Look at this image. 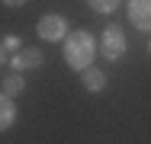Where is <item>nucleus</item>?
<instances>
[{
	"label": "nucleus",
	"instance_id": "f257e3e1",
	"mask_svg": "<svg viewBox=\"0 0 151 144\" xmlns=\"http://www.w3.org/2000/svg\"><path fill=\"white\" fill-rule=\"evenodd\" d=\"M100 51V45H96V38H93L87 29H77V32H68V38H64V48H61V58H64V64L71 67V71H87L93 67V58Z\"/></svg>",
	"mask_w": 151,
	"mask_h": 144
},
{
	"label": "nucleus",
	"instance_id": "f03ea898",
	"mask_svg": "<svg viewBox=\"0 0 151 144\" xmlns=\"http://www.w3.org/2000/svg\"><path fill=\"white\" fill-rule=\"evenodd\" d=\"M125 51H129V38H125L122 26H106L100 35V55L106 61H122Z\"/></svg>",
	"mask_w": 151,
	"mask_h": 144
},
{
	"label": "nucleus",
	"instance_id": "0eeeda50",
	"mask_svg": "<svg viewBox=\"0 0 151 144\" xmlns=\"http://www.w3.org/2000/svg\"><path fill=\"white\" fill-rule=\"evenodd\" d=\"M13 122H16V103H13V96H6L0 90V131H10Z\"/></svg>",
	"mask_w": 151,
	"mask_h": 144
},
{
	"label": "nucleus",
	"instance_id": "9d476101",
	"mask_svg": "<svg viewBox=\"0 0 151 144\" xmlns=\"http://www.w3.org/2000/svg\"><path fill=\"white\" fill-rule=\"evenodd\" d=\"M0 45H3V48H6V51H13V55H16V51H19V48H23V42H19V38H16V35H6V38H3V42H0Z\"/></svg>",
	"mask_w": 151,
	"mask_h": 144
},
{
	"label": "nucleus",
	"instance_id": "9b49d317",
	"mask_svg": "<svg viewBox=\"0 0 151 144\" xmlns=\"http://www.w3.org/2000/svg\"><path fill=\"white\" fill-rule=\"evenodd\" d=\"M3 3H6V6H13V10H16V6H26V3H29V0H3Z\"/></svg>",
	"mask_w": 151,
	"mask_h": 144
},
{
	"label": "nucleus",
	"instance_id": "ddd939ff",
	"mask_svg": "<svg viewBox=\"0 0 151 144\" xmlns=\"http://www.w3.org/2000/svg\"><path fill=\"white\" fill-rule=\"evenodd\" d=\"M148 51H151V42H148Z\"/></svg>",
	"mask_w": 151,
	"mask_h": 144
},
{
	"label": "nucleus",
	"instance_id": "f8f14e48",
	"mask_svg": "<svg viewBox=\"0 0 151 144\" xmlns=\"http://www.w3.org/2000/svg\"><path fill=\"white\" fill-rule=\"evenodd\" d=\"M3 51H6V48H3V45H0V64H3V61H6V55H3Z\"/></svg>",
	"mask_w": 151,
	"mask_h": 144
},
{
	"label": "nucleus",
	"instance_id": "423d86ee",
	"mask_svg": "<svg viewBox=\"0 0 151 144\" xmlns=\"http://www.w3.org/2000/svg\"><path fill=\"white\" fill-rule=\"evenodd\" d=\"M81 83H84L87 93H103L106 90V74L100 67H87V71H81Z\"/></svg>",
	"mask_w": 151,
	"mask_h": 144
},
{
	"label": "nucleus",
	"instance_id": "6e6552de",
	"mask_svg": "<svg viewBox=\"0 0 151 144\" xmlns=\"http://www.w3.org/2000/svg\"><path fill=\"white\" fill-rule=\"evenodd\" d=\"M0 90H3L6 96H13V99H16V96L26 90V77H23V71H13V74H6V77H3V83H0Z\"/></svg>",
	"mask_w": 151,
	"mask_h": 144
},
{
	"label": "nucleus",
	"instance_id": "1a4fd4ad",
	"mask_svg": "<svg viewBox=\"0 0 151 144\" xmlns=\"http://www.w3.org/2000/svg\"><path fill=\"white\" fill-rule=\"evenodd\" d=\"M87 3H90L93 13H113V10H119L122 0H87Z\"/></svg>",
	"mask_w": 151,
	"mask_h": 144
},
{
	"label": "nucleus",
	"instance_id": "20e7f679",
	"mask_svg": "<svg viewBox=\"0 0 151 144\" xmlns=\"http://www.w3.org/2000/svg\"><path fill=\"white\" fill-rule=\"evenodd\" d=\"M125 16L138 32H151V0H129Z\"/></svg>",
	"mask_w": 151,
	"mask_h": 144
},
{
	"label": "nucleus",
	"instance_id": "39448f33",
	"mask_svg": "<svg viewBox=\"0 0 151 144\" xmlns=\"http://www.w3.org/2000/svg\"><path fill=\"white\" fill-rule=\"evenodd\" d=\"M10 64H13V71H39L45 64V51L35 48V45H26V48H19L10 58Z\"/></svg>",
	"mask_w": 151,
	"mask_h": 144
},
{
	"label": "nucleus",
	"instance_id": "7ed1b4c3",
	"mask_svg": "<svg viewBox=\"0 0 151 144\" xmlns=\"http://www.w3.org/2000/svg\"><path fill=\"white\" fill-rule=\"evenodd\" d=\"M35 32H39V38H45V42H64L68 32H71V26H68V19H64L61 13H45V16L39 19Z\"/></svg>",
	"mask_w": 151,
	"mask_h": 144
}]
</instances>
